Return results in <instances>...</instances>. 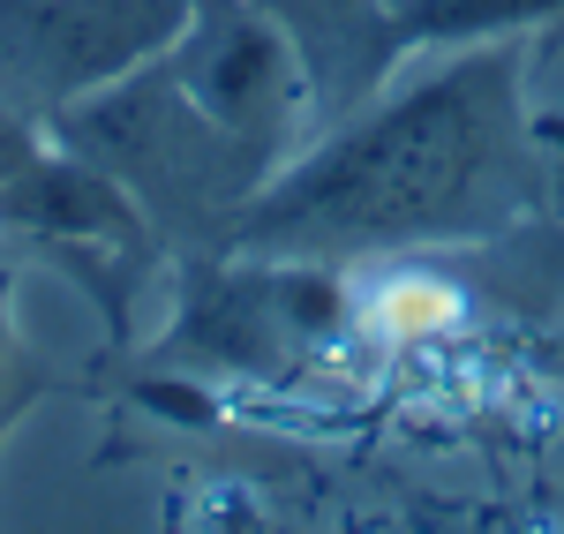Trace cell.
<instances>
[{
	"label": "cell",
	"mask_w": 564,
	"mask_h": 534,
	"mask_svg": "<svg viewBox=\"0 0 564 534\" xmlns=\"http://www.w3.org/2000/svg\"><path fill=\"white\" fill-rule=\"evenodd\" d=\"M534 61H542L534 31L414 53L377 98L308 135L218 226L212 249L286 264H361L505 233L550 196V143L527 106Z\"/></svg>",
	"instance_id": "6da1fadb"
},
{
	"label": "cell",
	"mask_w": 564,
	"mask_h": 534,
	"mask_svg": "<svg viewBox=\"0 0 564 534\" xmlns=\"http://www.w3.org/2000/svg\"><path fill=\"white\" fill-rule=\"evenodd\" d=\"M45 129L61 135L76 159H90L98 174H113L135 204L151 211L159 233H204L218 241V226L234 219L249 196L263 188V166L226 143V135L188 106V90L174 84L166 53L143 61L135 76L90 90L84 106L53 113Z\"/></svg>",
	"instance_id": "7a4b0ae2"
},
{
	"label": "cell",
	"mask_w": 564,
	"mask_h": 534,
	"mask_svg": "<svg viewBox=\"0 0 564 534\" xmlns=\"http://www.w3.org/2000/svg\"><path fill=\"white\" fill-rule=\"evenodd\" d=\"M166 68L188 90V106L257 159L263 181L316 135V98H308L302 61L257 0H188V23L166 45Z\"/></svg>",
	"instance_id": "3957f363"
},
{
	"label": "cell",
	"mask_w": 564,
	"mask_h": 534,
	"mask_svg": "<svg viewBox=\"0 0 564 534\" xmlns=\"http://www.w3.org/2000/svg\"><path fill=\"white\" fill-rule=\"evenodd\" d=\"M181 23L188 0H0V106L53 121L159 61Z\"/></svg>",
	"instance_id": "277c9868"
},
{
	"label": "cell",
	"mask_w": 564,
	"mask_h": 534,
	"mask_svg": "<svg viewBox=\"0 0 564 534\" xmlns=\"http://www.w3.org/2000/svg\"><path fill=\"white\" fill-rule=\"evenodd\" d=\"M257 8L279 23V39L302 61L316 129L354 113L361 98H377L414 61V39H406L391 0H257Z\"/></svg>",
	"instance_id": "5b68a950"
},
{
	"label": "cell",
	"mask_w": 564,
	"mask_h": 534,
	"mask_svg": "<svg viewBox=\"0 0 564 534\" xmlns=\"http://www.w3.org/2000/svg\"><path fill=\"white\" fill-rule=\"evenodd\" d=\"M414 53L430 45H475V39H512V31H534L550 39L564 31V0H391Z\"/></svg>",
	"instance_id": "8992f818"
},
{
	"label": "cell",
	"mask_w": 564,
	"mask_h": 534,
	"mask_svg": "<svg viewBox=\"0 0 564 534\" xmlns=\"http://www.w3.org/2000/svg\"><path fill=\"white\" fill-rule=\"evenodd\" d=\"M45 392H53V369L31 355V339H23V324H15V264L0 257V445H8V429H15Z\"/></svg>",
	"instance_id": "52a82bcc"
}]
</instances>
